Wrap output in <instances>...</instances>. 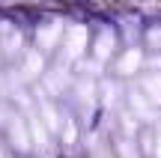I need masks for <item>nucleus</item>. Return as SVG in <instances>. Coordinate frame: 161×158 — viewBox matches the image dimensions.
Segmentation results:
<instances>
[{
  "label": "nucleus",
  "instance_id": "f8f14e48",
  "mask_svg": "<svg viewBox=\"0 0 161 158\" xmlns=\"http://www.w3.org/2000/svg\"><path fill=\"white\" fill-rule=\"evenodd\" d=\"M21 45H24L21 33H18V30H6V27H3V39H0V51H3V54H18V51H21Z\"/></svg>",
  "mask_w": 161,
  "mask_h": 158
},
{
  "label": "nucleus",
  "instance_id": "ddd939ff",
  "mask_svg": "<svg viewBox=\"0 0 161 158\" xmlns=\"http://www.w3.org/2000/svg\"><path fill=\"white\" fill-rule=\"evenodd\" d=\"M116 99H119V87H116L114 81H104L102 84V105L104 107H114Z\"/></svg>",
  "mask_w": 161,
  "mask_h": 158
},
{
  "label": "nucleus",
  "instance_id": "1a4fd4ad",
  "mask_svg": "<svg viewBox=\"0 0 161 158\" xmlns=\"http://www.w3.org/2000/svg\"><path fill=\"white\" fill-rule=\"evenodd\" d=\"M39 117H42V123H45L48 134H54V131L63 128V117H60V111L51 105V101H42L39 105Z\"/></svg>",
  "mask_w": 161,
  "mask_h": 158
},
{
  "label": "nucleus",
  "instance_id": "7ed1b4c3",
  "mask_svg": "<svg viewBox=\"0 0 161 158\" xmlns=\"http://www.w3.org/2000/svg\"><path fill=\"white\" fill-rule=\"evenodd\" d=\"M63 33H66V27L60 21H48V24H42L39 30H36V42H39V51L45 54V51H51V48H57V42L63 39Z\"/></svg>",
  "mask_w": 161,
  "mask_h": 158
},
{
  "label": "nucleus",
  "instance_id": "9d476101",
  "mask_svg": "<svg viewBox=\"0 0 161 158\" xmlns=\"http://www.w3.org/2000/svg\"><path fill=\"white\" fill-rule=\"evenodd\" d=\"M75 99L80 105H86V107L96 105V84H92V78H80L75 84Z\"/></svg>",
  "mask_w": 161,
  "mask_h": 158
},
{
  "label": "nucleus",
  "instance_id": "39448f33",
  "mask_svg": "<svg viewBox=\"0 0 161 158\" xmlns=\"http://www.w3.org/2000/svg\"><path fill=\"white\" fill-rule=\"evenodd\" d=\"M114 48H116V33L110 27H104L102 33L96 36V42H92V60H96V63H104V60L114 54Z\"/></svg>",
  "mask_w": 161,
  "mask_h": 158
},
{
  "label": "nucleus",
  "instance_id": "4468645a",
  "mask_svg": "<svg viewBox=\"0 0 161 158\" xmlns=\"http://www.w3.org/2000/svg\"><path fill=\"white\" fill-rule=\"evenodd\" d=\"M116 155H119V158H140V155H137V146H134V140H131V137H125V134L116 140Z\"/></svg>",
  "mask_w": 161,
  "mask_h": 158
},
{
  "label": "nucleus",
  "instance_id": "a211bd4d",
  "mask_svg": "<svg viewBox=\"0 0 161 158\" xmlns=\"http://www.w3.org/2000/svg\"><path fill=\"white\" fill-rule=\"evenodd\" d=\"M152 140H155V146H152V155L161 158V119L155 123V137H152Z\"/></svg>",
  "mask_w": 161,
  "mask_h": 158
},
{
  "label": "nucleus",
  "instance_id": "dca6fc26",
  "mask_svg": "<svg viewBox=\"0 0 161 158\" xmlns=\"http://www.w3.org/2000/svg\"><path fill=\"white\" fill-rule=\"evenodd\" d=\"M66 123H63V128H60V134H63V143H75V137H78V128H75V119H69V117H63Z\"/></svg>",
  "mask_w": 161,
  "mask_h": 158
},
{
  "label": "nucleus",
  "instance_id": "f03ea898",
  "mask_svg": "<svg viewBox=\"0 0 161 158\" xmlns=\"http://www.w3.org/2000/svg\"><path fill=\"white\" fill-rule=\"evenodd\" d=\"M6 131H9V140L15 149H21V152H27L30 146H33V140H30V128H27V119L21 117V113H12L9 119H6Z\"/></svg>",
  "mask_w": 161,
  "mask_h": 158
},
{
  "label": "nucleus",
  "instance_id": "9b49d317",
  "mask_svg": "<svg viewBox=\"0 0 161 158\" xmlns=\"http://www.w3.org/2000/svg\"><path fill=\"white\" fill-rule=\"evenodd\" d=\"M66 84H69V72H66V69H54V72H48V75H45V90H48V93H54V95L63 93Z\"/></svg>",
  "mask_w": 161,
  "mask_h": 158
},
{
  "label": "nucleus",
  "instance_id": "423d86ee",
  "mask_svg": "<svg viewBox=\"0 0 161 158\" xmlns=\"http://www.w3.org/2000/svg\"><path fill=\"white\" fill-rule=\"evenodd\" d=\"M42 69H45L42 51H27L24 54V63H21V81H33L36 75H42Z\"/></svg>",
  "mask_w": 161,
  "mask_h": 158
},
{
  "label": "nucleus",
  "instance_id": "f3484780",
  "mask_svg": "<svg viewBox=\"0 0 161 158\" xmlns=\"http://www.w3.org/2000/svg\"><path fill=\"white\" fill-rule=\"evenodd\" d=\"M146 42H149V48H161V27H152L149 33H146Z\"/></svg>",
  "mask_w": 161,
  "mask_h": 158
},
{
  "label": "nucleus",
  "instance_id": "2eb2a0df",
  "mask_svg": "<svg viewBox=\"0 0 161 158\" xmlns=\"http://www.w3.org/2000/svg\"><path fill=\"white\" fill-rule=\"evenodd\" d=\"M90 158H114V149H110L108 143H102L98 137H92V143H90Z\"/></svg>",
  "mask_w": 161,
  "mask_h": 158
},
{
  "label": "nucleus",
  "instance_id": "0eeeda50",
  "mask_svg": "<svg viewBox=\"0 0 161 158\" xmlns=\"http://www.w3.org/2000/svg\"><path fill=\"white\" fill-rule=\"evenodd\" d=\"M140 66H143V54H140L137 48H128V51L116 60V72H119V75H134Z\"/></svg>",
  "mask_w": 161,
  "mask_h": 158
},
{
  "label": "nucleus",
  "instance_id": "f257e3e1",
  "mask_svg": "<svg viewBox=\"0 0 161 158\" xmlns=\"http://www.w3.org/2000/svg\"><path fill=\"white\" fill-rule=\"evenodd\" d=\"M86 45H90V30L84 24H72L63 33V60L66 63H75V60L84 57Z\"/></svg>",
  "mask_w": 161,
  "mask_h": 158
},
{
  "label": "nucleus",
  "instance_id": "20e7f679",
  "mask_svg": "<svg viewBox=\"0 0 161 158\" xmlns=\"http://www.w3.org/2000/svg\"><path fill=\"white\" fill-rule=\"evenodd\" d=\"M128 105H131V113L137 119H146V123H158V113H155V105L146 99L140 90H131L128 93Z\"/></svg>",
  "mask_w": 161,
  "mask_h": 158
},
{
  "label": "nucleus",
  "instance_id": "6e6552de",
  "mask_svg": "<svg viewBox=\"0 0 161 158\" xmlns=\"http://www.w3.org/2000/svg\"><path fill=\"white\" fill-rule=\"evenodd\" d=\"M140 93H143L155 107L161 105V72H152V75H146L143 81H140Z\"/></svg>",
  "mask_w": 161,
  "mask_h": 158
}]
</instances>
